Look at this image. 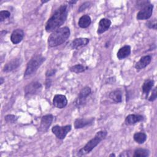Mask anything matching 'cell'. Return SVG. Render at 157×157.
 <instances>
[{"instance_id":"obj_27","label":"cell","mask_w":157,"mask_h":157,"mask_svg":"<svg viewBox=\"0 0 157 157\" xmlns=\"http://www.w3.org/2000/svg\"><path fill=\"white\" fill-rule=\"evenodd\" d=\"M147 26L149 28H152L154 29H156V19H154L152 21H149L148 22H147L146 23Z\"/></svg>"},{"instance_id":"obj_30","label":"cell","mask_w":157,"mask_h":157,"mask_svg":"<svg viewBox=\"0 0 157 157\" xmlns=\"http://www.w3.org/2000/svg\"><path fill=\"white\" fill-rule=\"evenodd\" d=\"M56 70L55 69H51V70H48L47 72H46V76L47 77H51L52 75H53L55 72H56Z\"/></svg>"},{"instance_id":"obj_12","label":"cell","mask_w":157,"mask_h":157,"mask_svg":"<svg viewBox=\"0 0 157 157\" xmlns=\"http://www.w3.org/2000/svg\"><path fill=\"white\" fill-rule=\"evenodd\" d=\"M94 118H77L74 121V127L75 129H80L92 124L94 122Z\"/></svg>"},{"instance_id":"obj_8","label":"cell","mask_w":157,"mask_h":157,"mask_svg":"<svg viewBox=\"0 0 157 157\" xmlns=\"http://www.w3.org/2000/svg\"><path fill=\"white\" fill-rule=\"evenodd\" d=\"M53 120V116L51 114H48L43 116L40 121V124L39 127V131L42 132H45L47 131L48 128L50 126Z\"/></svg>"},{"instance_id":"obj_24","label":"cell","mask_w":157,"mask_h":157,"mask_svg":"<svg viewBox=\"0 0 157 157\" xmlns=\"http://www.w3.org/2000/svg\"><path fill=\"white\" fill-rule=\"evenodd\" d=\"M87 69H88L87 67H85V66H84L82 64H75V65L71 67L70 71L71 72L78 74V73H81V72H84Z\"/></svg>"},{"instance_id":"obj_9","label":"cell","mask_w":157,"mask_h":157,"mask_svg":"<svg viewBox=\"0 0 157 157\" xmlns=\"http://www.w3.org/2000/svg\"><path fill=\"white\" fill-rule=\"evenodd\" d=\"M42 85L38 82H33L26 85L25 88V93L26 95L34 94L40 91Z\"/></svg>"},{"instance_id":"obj_16","label":"cell","mask_w":157,"mask_h":157,"mask_svg":"<svg viewBox=\"0 0 157 157\" xmlns=\"http://www.w3.org/2000/svg\"><path fill=\"white\" fill-rule=\"evenodd\" d=\"M151 57L150 55H145L140 58L139 61L136 64L135 67L138 69H142L147 66L151 62Z\"/></svg>"},{"instance_id":"obj_20","label":"cell","mask_w":157,"mask_h":157,"mask_svg":"<svg viewBox=\"0 0 157 157\" xmlns=\"http://www.w3.org/2000/svg\"><path fill=\"white\" fill-rule=\"evenodd\" d=\"M154 85V80L151 79H148L145 81L144 83L142 88V91L143 93L146 95L148 96V93L152 88V87Z\"/></svg>"},{"instance_id":"obj_10","label":"cell","mask_w":157,"mask_h":157,"mask_svg":"<svg viewBox=\"0 0 157 157\" xmlns=\"http://www.w3.org/2000/svg\"><path fill=\"white\" fill-rule=\"evenodd\" d=\"M22 63V59L20 58H17L12 59L7 63L3 68V71L5 72H9L18 67Z\"/></svg>"},{"instance_id":"obj_23","label":"cell","mask_w":157,"mask_h":157,"mask_svg":"<svg viewBox=\"0 0 157 157\" xmlns=\"http://www.w3.org/2000/svg\"><path fill=\"white\" fill-rule=\"evenodd\" d=\"M149 151L147 149L138 148L136 149L134 152L133 156L134 157H147L149 156Z\"/></svg>"},{"instance_id":"obj_21","label":"cell","mask_w":157,"mask_h":157,"mask_svg":"<svg viewBox=\"0 0 157 157\" xmlns=\"http://www.w3.org/2000/svg\"><path fill=\"white\" fill-rule=\"evenodd\" d=\"M109 98L116 102H121L122 101V93L120 90H115L110 92Z\"/></svg>"},{"instance_id":"obj_19","label":"cell","mask_w":157,"mask_h":157,"mask_svg":"<svg viewBox=\"0 0 157 157\" xmlns=\"http://www.w3.org/2000/svg\"><path fill=\"white\" fill-rule=\"evenodd\" d=\"M91 22V20L90 17L88 15H84L79 18L78 25L82 28H86L90 26Z\"/></svg>"},{"instance_id":"obj_5","label":"cell","mask_w":157,"mask_h":157,"mask_svg":"<svg viewBox=\"0 0 157 157\" xmlns=\"http://www.w3.org/2000/svg\"><path fill=\"white\" fill-rule=\"evenodd\" d=\"M153 5L150 2L142 7V9L137 13L136 18L139 20H147L150 18L152 15Z\"/></svg>"},{"instance_id":"obj_7","label":"cell","mask_w":157,"mask_h":157,"mask_svg":"<svg viewBox=\"0 0 157 157\" xmlns=\"http://www.w3.org/2000/svg\"><path fill=\"white\" fill-rule=\"evenodd\" d=\"M91 93V88L89 86H85L80 91L78 97L75 101V105L77 107H79L83 105L85 102L86 98Z\"/></svg>"},{"instance_id":"obj_17","label":"cell","mask_w":157,"mask_h":157,"mask_svg":"<svg viewBox=\"0 0 157 157\" xmlns=\"http://www.w3.org/2000/svg\"><path fill=\"white\" fill-rule=\"evenodd\" d=\"M90 42L89 39L85 38V37H80L76 38L71 42V48L72 49L78 48L80 47L85 46L87 45Z\"/></svg>"},{"instance_id":"obj_13","label":"cell","mask_w":157,"mask_h":157,"mask_svg":"<svg viewBox=\"0 0 157 157\" xmlns=\"http://www.w3.org/2000/svg\"><path fill=\"white\" fill-rule=\"evenodd\" d=\"M23 37H24L23 31L21 29H16L11 34L10 40L13 44H17L23 40Z\"/></svg>"},{"instance_id":"obj_28","label":"cell","mask_w":157,"mask_h":157,"mask_svg":"<svg viewBox=\"0 0 157 157\" xmlns=\"http://www.w3.org/2000/svg\"><path fill=\"white\" fill-rule=\"evenodd\" d=\"M156 96H157V92H156V88H155L154 90L152 91V93L150 96V97L149 98L148 100L150 101H153L154 100L156 99Z\"/></svg>"},{"instance_id":"obj_26","label":"cell","mask_w":157,"mask_h":157,"mask_svg":"<svg viewBox=\"0 0 157 157\" xmlns=\"http://www.w3.org/2000/svg\"><path fill=\"white\" fill-rule=\"evenodd\" d=\"M10 16V13L8 10H1L0 12V21H3L5 19Z\"/></svg>"},{"instance_id":"obj_33","label":"cell","mask_w":157,"mask_h":157,"mask_svg":"<svg viewBox=\"0 0 157 157\" xmlns=\"http://www.w3.org/2000/svg\"><path fill=\"white\" fill-rule=\"evenodd\" d=\"M109 156H115V155L113 154V153H112V154H110V155H109Z\"/></svg>"},{"instance_id":"obj_2","label":"cell","mask_w":157,"mask_h":157,"mask_svg":"<svg viewBox=\"0 0 157 157\" xmlns=\"http://www.w3.org/2000/svg\"><path fill=\"white\" fill-rule=\"evenodd\" d=\"M70 36V29L65 26L54 31L48 37V44L50 47H55L65 42Z\"/></svg>"},{"instance_id":"obj_14","label":"cell","mask_w":157,"mask_h":157,"mask_svg":"<svg viewBox=\"0 0 157 157\" xmlns=\"http://www.w3.org/2000/svg\"><path fill=\"white\" fill-rule=\"evenodd\" d=\"M98 28L97 30V33L100 34L105 32L110 26L111 21L108 18H102L100 20L98 24Z\"/></svg>"},{"instance_id":"obj_29","label":"cell","mask_w":157,"mask_h":157,"mask_svg":"<svg viewBox=\"0 0 157 157\" xmlns=\"http://www.w3.org/2000/svg\"><path fill=\"white\" fill-rule=\"evenodd\" d=\"M90 6V3L89 2H85L83 3V4L81 5V6L80 7L79 9H78V12H82L83 10H85L86 8H88V7Z\"/></svg>"},{"instance_id":"obj_32","label":"cell","mask_w":157,"mask_h":157,"mask_svg":"<svg viewBox=\"0 0 157 157\" xmlns=\"http://www.w3.org/2000/svg\"><path fill=\"white\" fill-rule=\"evenodd\" d=\"M77 2V1H69V3H71V4H75V3H76Z\"/></svg>"},{"instance_id":"obj_15","label":"cell","mask_w":157,"mask_h":157,"mask_svg":"<svg viewBox=\"0 0 157 157\" xmlns=\"http://www.w3.org/2000/svg\"><path fill=\"white\" fill-rule=\"evenodd\" d=\"M144 120V117L141 115L130 114L125 118V124L127 125H132L140 122Z\"/></svg>"},{"instance_id":"obj_22","label":"cell","mask_w":157,"mask_h":157,"mask_svg":"<svg viewBox=\"0 0 157 157\" xmlns=\"http://www.w3.org/2000/svg\"><path fill=\"white\" fill-rule=\"evenodd\" d=\"M134 140L138 144H142L144 143L147 139V135L144 132H139L134 134Z\"/></svg>"},{"instance_id":"obj_11","label":"cell","mask_w":157,"mask_h":157,"mask_svg":"<svg viewBox=\"0 0 157 157\" xmlns=\"http://www.w3.org/2000/svg\"><path fill=\"white\" fill-rule=\"evenodd\" d=\"M52 102L53 105L59 109L64 108L67 104L66 97L63 94H56L53 97Z\"/></svg>"},{"instance_id":"obj_31","label":"cell","mask_w":157,"mask_h":157,"mask_svg":"<svg viewBox=\"0 0 157 157\" xmlns=\"http://www.w3.org/2000/svg\"><path fill=\"white\" fill-rule=\"evenodd\" d=\"M0 79H1V85H2L4 82V78L2 77H1Z\"/></svg>"},{"instance_id":"obj_1","label":"cell","mask_w":157,"mask_h":157,"mask_svg":"<svg viewBox=\"0 0 157 157\" xmlns=\"http://www.w3.org/2000/svg\"><path fill=\"white\" fill-rule=\"evenodd\" d=\"M67 6H61L48 20L45 25V30L47 32H53L58 29L66 20L67 17Z\"/></svg>"},{"instance_id":"obj_4","label":"cell","mask_w":157,"mask_h":157,"mask_svg":"<svg viewBox=\"0 0 157 157\" xmlns=\"http://www.w3.org/2000/svg\"><path fill=\"white\" fill-rule=\"evenodd\" d=\"M45 60V58L40 55H36L32 57L27 64L24 77L27 78L35 74L38 68L41 66Z\"/></svg>"},{"instance_id":"obj_18","label":"cell","mask_w":157,"mask_h":157,"mask_svg":"<svg viewBox=\"0 0 157 157\" xmlns=\"http://www.w3.org/2000/svg\"><path fill=\"white\" fill-rule=\"evenodd\" d=\"M131 53V47L129 45H124L120 48L117 52V56L119 59H123L128 57Z\"/></svg>"},{"instance_id":"obj_3","label":"cell","mask_w":157,"mask_h":157,"mask_svg":"<svg viewBox=\"0 0 157 157\" xmlns=\"http://www.w3.org/2000/svg\"><path fill=\"white\" fill-rule=\"evenodd\" d=\"M107 134V132L105 131H100L98 132L94 137L89 140L86 144L78 151L77 156H83L91 151L103 139L105 138Z\"/></svg>"},{"instance_id":"obj_6","label":"cell","mask_w":157,"mask_h":157,"mask_svg":"<svg viewBox=\"0 0 157 157\" xmlns=\"http://www.w3.org/2000/svg\"><path fill=\"white\" fill-rule=\"evenodd\" d=\"M71 130V125H66L64 126H60L56 125L52 128V132L59 139H64L67 133Z\"/></svg>"},{"instance_id":"obj_25","label":"cell","mask_w":157,"mask_h":157,"mask_svg":"<svg viewBox=\"0 0 157 157\" xmlns=\"http://www.w3.org/2000/svg\"><path fill=\"white\" fill-rule=\"evenodd\" d=\"M18 119V117L15 115H7L4 117V120L7 123H14Z\"/></svg>"}]
</instances>
